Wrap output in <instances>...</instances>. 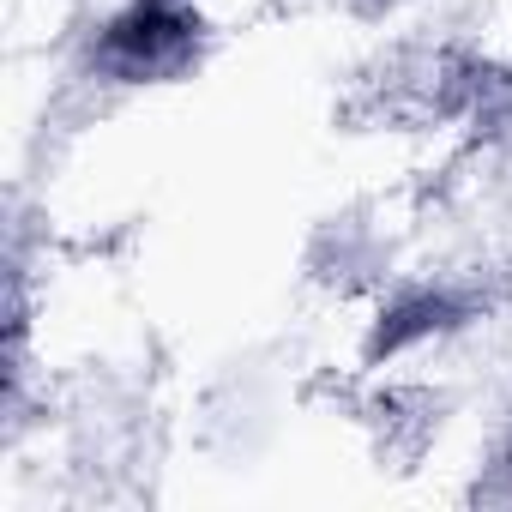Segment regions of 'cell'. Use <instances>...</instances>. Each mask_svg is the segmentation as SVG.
Returning a JSON list of instances; mask_svg holds the SVG:
<instances>
[{"label":"cell","instance_id":"6da1fadb","mask_svg":"<svg viewBox=\"0 0 512 512\" xmlns=\"http://www.w3.org/2000/svg\"><path fill=\"white\" fill-rule=\"evenodd\" d=\"M205 19L187 0H127L97 37V67L121 85H163L181 79L199 55Z\"/></svg>","mask_w":512,"mask_h":512},{"label":"cell","instance_id":"3957f363","mask_svg":"<svg viewBox=\"0 0 512 512\" xmlns=\"http://www.w3.org/2000/svg\"><path fill=\"white\" fill-rule=\"evenodd\" d=\"M187 7H193L205 25H235V19H253L266 0H187Z\"/></svg>","mask_w":512,"mask_h":512},{"label":"cell","instance_id":"7a4b0ae2","mask_svg":"<svg viewBox=\"0 0 512 512\" xmlns=\"http://www.w3.org/2000/svg\"><path fill=\"white\" fill-rule=\"evenodd\" d=\"M464 320H470V302H464V296H452V290H410V296H398V302L374 320L368 362L404 356V350H416V344H428V338H440V332H452V326H464Z\"/></svg>","mask_w":512,"mask_h":512}]
</instances>
